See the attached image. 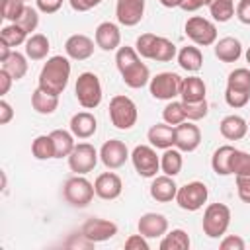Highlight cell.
<instances>
[{
    "mask_svg": "<svg viewBox=\"0 0 250 250\" xmlns=\"http://www.w3.org/2000/svg\"><path fill=\"white\" fill-rule=\"evenodd\" d=\"M68 78H70V61H68V57L53 55L43 64V68L39 72V84L37 86L55 94V96H61L64 92V88L68 86Z\"/></svg>",
    "mask_w": 250,
    "mask_h": 250,
    "instance_id": "1",
    "label": "cell"
},
{
    "mask_svg": "<svg viewBox=\"0 0 250 250\" xmlns=\"http://www.w3.org/2000/svg\"><path fill=\"white\" fill-rule=\"evenodd\" d=\"M230 225V209L225 203H209L203 211L201 229L209 238H223Z\"/></svg>",
    "mask_w": 250,
    "mask_h": 250,
    "instance_id": "2",
    "label": "cell"
},
{
    "mask_svg": "<svg viewBox=\"0 0 250 250\" xmlns=\"http://www.w3.org/2000/svg\"><path fill=\"white\" fill-rule=\"evenodd\" d=\"M74 94H76L78 104L84 109L98 107L102 104V98H104V90H102V82H100L98 74H94V72L78 74L76 84H74Z\"/></svg>",
    "mask_w": 250,
    "mask_h": 250,
    "instance_id": "3",
    "label": "cell"
},
{
    "mask_svg": "<svg viewBox=\"0 0 250 250\" xmlns=\"http://www.w3.org/2000/svg\"><path fill=\"white\" fill-rule=\"evenodd\" d=\"M94 195H96L94 184L88 178H84L82 174H74L62 186V197L66 199V203H70L72 207H78V209L88 207L92 203Z\"/></svg>",
    "mask_w": 250,
    "mask_h": 250,
    "instance_id": "4",
    "label": "cell"
},
{
    "mask_svg": "<svg viewBox=\"0 0 250 250\" xmlns=\"http://www.w3.org/2000/svg\"><path fill=\"white\" fill-rule=\"evenodd\" d=\"M109 119H111V125L115 129H121V131L131 129L139 119V111H137L135 102L123 94L113 96L109 100Z\"/></svg>",
    "mask_w": 250,
    "mask_h": 250,
    "instance_id": "5",
    "label": "cell"
},
{
    "mask_svg": "<svg viewBox=\"0 0 250 250\" xmlns=\"http://www.w3.org/2000/svg\"><path fill=\"white\" fill-rule=\"evenodd\" d=\"M207 197H209V189L203 182H188L184 186L178 188V193H176V203L180 209L184 211H199L205 203H207Z\"/></svg>",
    "mask_w": 250,
    "mask_h": 250,
    "instance_id": "6",
    "label": "cell"
},
{
    "mask_svg": "<svg viewBox=\"0 0 250 250\" xmlns=\"http://www.w3.org/2000/svg\"><path fill=\"white\" fill-rule=\"evenodd\" d=\"M184 29H186V35L189 37V41L197 47H209V45H215V41H217V25L207 18L191 16V18H188Z\"/></svg>",
    "mask_w": 250,
    "mask_h": 250,
    "instance_id": "7",
    "label": "cell"
},
{
    "mask_svg": "<svg viewBox=\"0 0 250 250\" xmlns=\"http://www.w3.org/2000/svg\"><path fill=\"white\" fill-rule=\"evenodd\" d=\"M131 162L141 178H154L160 172V156L152 145H137L131 152Z\"/></svg>",
    "mask_w": 250,
    "mask_h": 250,
    "instance_id": "8",
    "label": "cell"
},
{
    "mask_svg": "<svg viewBox=\"0 0 250 250\" xmlns=\"http://www.w3.org/2000/svg\"><path fill=\"white\" fill-rule=\"evenodd\" d=\"M180 86H182V76L176 72H158L148 82L150 96L154 100H164V102H170L176 96H180Z\"/></svg>",
    "mask_w": 250,
    "mask_h": 250,
    "instance_id": "9",
    "label": "cell"
},
{
    "mask_svg": "<svg viewBox=\"0 0 250 250\" xmlns=\"http://www.w3.org/2000/svg\"><path fill=\"white\" fill-rule=\"evenodd\" d=\"M66 160H68V168L74 174L84 176L96 168V164L100 160V152L90 143H76V146L72 148V152L68 154Z\"/></svg>",
    "mask_w": 250,
    "mask_h": 250,
    "instance_id": "10",
    "label": "cell"
},
{
    "mask_svg": "<svg viewBox=\"0 0 250 250\" xmlns=\"http://www.w3.org/2000/svg\"><path fill=\"white\" fill-rule=\"evenodd\" d=\"M127 158H131L129 148H127V145H125L123 141H119V139H109V141H105V143L102 145V148H100V160H102V164H104L105 168H109V170L121 168V166L127 162Z\"/></svg>",
    "mask_w": 250,
    "mask_h": 250,
    "instance_id": "11",
    "label": "cell"
},
{
    "mask_svg": "<svg viewBox=\"0 0 250 250\" xmlns=\"http://www.w3.org/2000/svg\"><path fill=\"white\" fill-rule=\"evenodd\" d=\"M201 145V131L193 121H184L174 127V146L182 152H193Z\"/></svg>",
    "mask_w": 250,
    "mask_h": 250,
    "instance_id": "12",
    "label": "cell"
},
{
    "mask_svg": "<svg viewBox=\"0 0 250 250\" xmlns=\"http://www.w3.org/2000/svg\"><path fill=\"white\" fill-rule=\"evenodd\" d=\"M80 232L84 234V238H88L90 242L98 244V242H105L109 238H113L117 234V225L113 221H107V219H100V217H92L88 219Z\"/></svg>",
    "mask_w": 250,
    "mask_h": 250,
    "instance_id": "13",
    "label": "cell"
},
{
    "mask_svg": "<svg viewBox=\"0 0 250 250\" xmlns=\"http://www.w3.org/2000/svg\"><path fill=\"white\" fill-rule=\"evenodd\" d=\"M143 16H145V0H117L115 18L121 25L133 27L141 23Z\"/></svg>",
    "mask_w": 250,
    "mask_h": 250,
    "instance_id": "14",
    "label": "cell"
},
{
    "mask_svg": "<svg viewBox=\"0 0 250 250\" xmlns=\"http://www.w3.org/2000/svg\"><path fill=\"white\" fill-rule=\"evenodd\" d=\"M94 41H96V47H100L105 53L117 51L121 47V31H119L117 23H113V21H102L96 27Z\"/></svg>",
    "mask_w": 250,
    "mask_h": 250,
    "instance_id": "15",
    "label": "cell"
},
{
    "mask_svg": "<svg viewBox=\"0 0 250 250\" xmlns=\"http://www.w3.org/2000/svg\"><path fill=\"white\" fill-rule=\"evenodd\" d=\"M94 45L96 41L90 39L84 33H74L64 41V53L72 61H86L94 55Z\"/></svg>",
    "mask_w": 250,
    "mask_h": 250,
    "instance_id": "16",
    "label": "cell"
},
{
    "mask_svg": "<svg viewBox=\"0 0 250 250\" xmlns=\"http://www.w3.org/2000/svg\"><path fill=\"white\" fill-rule=\"evenodd\" d=\"M139 232L145 238H162L168 232V219L162 213H145L137 223Z\"/></svg>",
    "mask_w": 250,
    "mask_h": 250,
    "instance_id": "17",
    "label": "cell"
},
{
    "mask_svg": "<svg viewBox=\"0 0 250 250\" xmlns=\"http://www.w3.org/2000/svg\"><path fill=\"white\" fill-rule=\"evenodd\" d=\"M94 189H96V195L100 199H105V201H111V199H117L123 191V182L121 178L115 174V172H104L96 178L94 182Z\"/></svg>",
    "mask_w": 250,
    "mask_h": 250,
    "instance_id": "18",
    "label": "cell"
},
{
    "mask_svg": "<svg viewBox=\"0 0 250 250\" xmlns=\"http://www.w3.org/2000/svg\"><path fill=\"white\" fill-rule=\"evenodd\" d=\"M178 188H180V186L174 182L172 176L162 174V176H154V178H152L148 191H150V197H152L154 201H158V203H168V201L176 199Z\"/></svg>",
    "mask_w": 250,
    "mask_h": 250,
    "instance_id": "19",
    "label": "cell"
},
{
    "mask_svg": "<svg viewBox=\"0 0 250 250\" xmlns=\"http://www.w3.org/2000/svg\"><path fill=\"white\" fill-rule=\"evenodd\" d=\"M119 74H121L125 86H129L133 90H139V88H143V86H146L150 82V70H148V66L141 59L131 62L129 66L121 68Z\"/></svg>",
    "mask_w": 250,
    "mask_h": 250,
    "instance_id": "20",
    "label": "cell"
},
{
    "mask_svg": "<svg viewBox=\"0 0 250 250\" xmlns=\"http://www.w3.org/2000/svg\"><path fill=\"white\" fill-rule=\"evenodd\" d=\"M68 127H70V133L76 139H90L98 131V119L90 111H78L70 117Z\"/></svg>",
    "mask_w": 250,
    "mask_h": 250,
    "instance_id": "21",
    "label": "cell"
},
{
    "mask_svg": "<svg viewBox=\"0 0 250 250\" xmlns=\"http://www.w3.org/2000/svg\"><path fill=\"white\" fill-rule=\"evenodd\" d=\"M219 131L221 135L227 139V141H240L246 137L248 133V121L242 117V115H236V113H230V115H225L219 123Z\"/></svg>",
    "mask_w": 250,
    "mask_h": 250,
    "instance_id": "22",
    "label": "cell"
},
{
    "mask_svg": "<svg viewBox=\"0 0 250 250\" xmlns=\"http://www.w3.org/2000/svg\"><path fill=\"white\" fill-rule=\"evenodd\" d=\"M242 55V43L236 37H221L215 41V57L221 62H236Z\"/></svg>",
    "mask_w": 250,
    "mask_h": 250,
    "instance_id": "23",
    "label": "cell"
},
{
    "mask_svg": "<svg viewBox=\"0 0 250 250\" xmlns=\"http://www.w3.org/2000/svg\"><path fill=\"white\" fill-rule=\"evenodd\" d=\"M146 141L154 146V148H170L174 146V125L168 123H156L146 131Z\"/></svg>",
    "mask_w": 250,
    "mask_h": 250,
    "instance_id": "24",
    "label": "cell"
},
{
    "mask_svg": "<svg viewBox=\"0 0 250 250\" xmlns=\"http://www.w3.org/2000/svg\"><path fill=\"white\" fill-rule=\"evenodd\" d=\"M205 94H207V86H205L203 78H199L195 74L182 78V86H180L182 102H201V100H205Z\"/></svg>",
    "mask_w": 250,
    "mask_h": 250,
    "instance_id": "25",
    "label": "cell"
},
{
    "mask_svg": "<svg viewBox=\"0 0 250 250\" xmlns=\"http://www.w3.org/2000/svg\"><path fill=\"white\" fill-rule=\"evenodd\" d=\"M176 59H178L180 68L186 70V72H197L203 66V55H201V51H199L197 45H186V47H182L178 51Z\"/></svg>",
    "mask_w": 250,
    "mask_h": 250,
    "instance_id": "26",
    "label": "cell"
},
{
    "mask_svg": "<svg viewBox=\"0 0 250 250\" xmlns=\"http://www.w3.org/2000/svg\"><path fill=\"white\" fill-rule=\"evenodd\" d=\"M31 107L39 113V115H51L57 111L59 107V96L43 90V88H35L31 94Z\"/></svg>",
    "mask_w": 250,
    "mask_h": 250,
    "instance_id": "27",
    "label": "cell"
},
{
    "mask_svg": "<svg viewBox=\"0 0 250 250\" xmlns=\"http://www.w3.org/2000/svg\"><path fill=\"white\" fill-rule=\"evenodd\" d=\"M51 51V43H49V37L43 35V33H31L25 41V55L27 59L31 61H43L47 59Z\"/></svg>",
    "mask_w": 250,
    "mask_h": 250,
    "instance_id": "28",
    "label": "cell"
},
{
    "mask_svg": "<svg viewBox=\"0 0 250 250\" xmlns=\"http://www.w3.org/2000/svg\"><path fill=\"white\" fill-rule=\"evenodd\" d=\"M176 55H178L176 45H174L170 39L156 35V37H154V41H152V47H150L148 61H156V62H170L172 59H176Z\"/></svg>",
    "mask_w": 250,
    "mask_h": 250,
    "instance_id": "29",
    "label": "cell"
},
{
    "mask_svg": "<svg viewBox=\"0 0 250 250\" xmlns=\"http://www.w3.org/2000/svg\"><path fill=\"white\" fill-rule=\"evenodd\" d=\"M234 146L232 145H223L219 146L213 156H211V168L217 176H230V160L234 154Z\"/></svg>",
    "mask_w": 250,
    "mask_h": 250,
    "instance_id": "30",
    "label": "cell"
},
{
    "mask_svg": "<svg viewBox=\"0 0 250 250\" xmlns=\"http://www.w3.org/2000/svg\"><path fill=\"white\" fill-rule=\"evenodd\" d=\"M49 135H51L53 145H55V158H68V154L76 146V143H74L76 137L70 131H64V129H55Z\"/></svg>",
    "mask_w": 250,
    "mask_h": 250,
    "instance_id": "31",
    "label": "cell"
},
{
    "mask_svg": "<svg viewBox=\"0 0 250 250\" xmlns=\"http://www.w3.org/2000/svg\"><path fill=\"white\" fill-rule=\"evenodd\" d=\"M182 166H184V158H182V150H178L176 146H170L162 152L160 156V170L162 174L166 176H178L182 172Z\"/></svg>",
    "mask_w": 250,
    "mask_h": 250,
    "instance_id": "32",
    "label": "cell"
},
{
    "mask_svg": "<svg viewBox=\"0 0 250 250\" xmlns=\"http://www.w3.org/2000/svg\"><path fill=\"white\" fill-rule=\"evenodd\" d=\"M2 68L14 78V80H21L25 74H27V55L23 53H18V51H12V55L2 62Z\"/></svg>",
    "mask_w": 250,
    "mask_h": 250,
    "instance_id": "33",
    "label": "cell"
},
{
    "mask_svg": "<svg viewBox=\"0 0 250 250\" xmlns=\"http://www.w3.org/2000/svg\"><path fill=\"white\" fill-rule=\"evenodd\" d=\"M191 244L188 232L184 229H172L170 232H166L160 240V250H188Z\"/></svg>",
    "mask_w": 250,
    "mask_h": 250,
    "instance_id": "34",
    "label": "cell"
},
{
    "mask_svg": "<svg viewBox=\"0 0 250 250\" xmlns=\"http://www.w3.org/2000/svg\"><path fill=\"white\" fill-rule=\"evenodd\" d=\"M31 154L37 160H51V158H55V145H53L51 135L35 137L33 143H31Z\"/></svg>",
    "mask_w": 250,
    "mask_h": 250,
    "instance_id": "35",
    "label": "cell"
},
{
    "mask_svg": "<svg viewBox=\"0 0 250 250\" xmlns=\"http://www.w3.org/2000/svg\"><path fill=\"white\" fill-rule=\"evenodd\" d=\"M234 0H211L209 4V14L215 21L225 23L234 16Z\"/></svg>",
    "mask_w": 250,
    "mask_h": 250,
    "instance_id": "36",
    "label": "cell"
},
{
    "mask_svg": "<svg viewBox=\"0 0 250 250\" xmlns=\"http://www.w3.org/2000/svg\"><path fill=\"white\" fill-rule=\"evenodd\" d=\"M0 41H4L6 45H10V47L14 49V47H20V45H25L27 33H25L18 23H8V25H4L2 31H0Z\"/></svg>",
    "mask_w": 250,
    "mask_h": 250,
    "instance_id": "37",
    "label": "cell"
},
{
    "mask_svg": "<svg viewBox=\"0 0 250 250\" xmlns=\"http://www.w3.org/2000/svg\"><path fill=\"white\" fill-rule=\"evenodd\" d=\"M162 119L164 123L168 125H180L186 121V109H184V102H176V100H170L164 109H162Z\"/></svg>",
    "mask_w": 250,
    "mask_h": 250,
    "instance_id": "38",
    "label": "cell"
},
{
    "mask_svg": "<svg viewBox=\"0 0 250 250\" xmlns=\"http://www.w3.org/2000/svg\"><path fill=\"white\" fill-rule=\"evenodd\" d=\"M227 88L250 92V70L248 68H234L227 76Z\"/></svg>",
    "mask_w": 250,
    "mask_h": 250,
    "instance_id": "39",
    "label": "cell"
},
{
    "mask_svg": "<svg viewBox=\"0 0 250 250\" xmlns=\"http://www.w3.org/2000/svg\"><path fill=\"white\" fill-rule=\"evenodd\" d=\"M16 23H18L27 35H31V31H35L37 25H39V10L33 8V6H27V4H25L23 12H21V16L18 18Z\"/></svg>",
    "mask_w": 250,
    "mask_h": 250,
    "instance_id": "40",
    "label": "cell"
},
{
    "mask_svg": "<svg viewBox=\"0 0 250 250\" xmlns=\"http://www.w3.org/2000/svg\"><path fill=\"white\" fill-rule=\"evenodd\" d=\"M230 174L234 176H250V152L234 150L230 160Z\"/></svg>",
    "mask_w": 250,
    "mask_h": 250,
    "instance_id": "41",
    "label": "cell"
},
{
    "mask_svg": "<svg viewBox=\"0 0 250 250\" xmlns=\"http://www.w3.org/2000/svg\"><path fill=\"white\" fill-rule=\"evenodd\" d=\"M184 109H186V119L188 121H199V119L207 117L209 104H207V100H201V102H184Z\"/></svg>",
    "mask_w": 250,
    "mask_h": 250,
    "instance_id": "42",
    "label": "cell"
},
{
    "mask_svg": "<svg viewBox=\"0 0 250 250\" xmlns=\"http://www.w3.org/2000/svg\"><path fill=\"white\" fill-rule=\"evenodd\" d=\"M0 4H2V18L12 21V23L18 21V18L21 16V12L25 8L23 0H2Z\"/></svg>",
    "mask_w": 250,
    "mask_h": 250,
    "instance_id": "43",
    "label": "cell"
},
{
    "mask_svg": "<svg viewBox=\"0 0 250 250\" xmlns=\"http://www.w3.org/2000/svg\"><path fill=\"white\" fill-rule=\"evenodd\" d=\"M141 57H139V53H137V49L135 47H119L117 51H115V64H117V70H121V68H125V66H129L131 62H135V61H139Z\"/></svg>",
    "mask_w": 250,
    "mask_h": 250,
    "instance_id": "44",
    "label": "cell"
},
{
    "mask_svg": "<svg viewBox=\"0 0 250 250\" xmlns=\"http://www.w3.org/2000/svg\"><path fill=\"white\" fill-rule=\"evenodd\" d=\"M225 102L229 107H244L248 102H250V92H244V90H232V88H227L225 90Z\"/></svg>",
    "mask_w": 250,
    "mask_h": 250,
    "instance_id": "45",
    "label": "cell"
},
{
    "mask_svg": "<svg viewBox=\"0 0 250 250\" xmlns=\"http://www.w3.org/2000/svg\"><path fill=\"white\" fill-rule=\"evenodd\" d=\"M154 37H156L154 33H143V35L137 37V41H135V49H137V53H139L141 59H148Z\"/></svg>",
    "mask_w": 250,
    "mask_h": 250,
    "instance_id": "46",
    "label": "cell"
},
{
    "mask_svg": "<svg viewBox=\"0 0 250 250\" xmlns=\"http://www.w3.org/2000/svg\"><path fill=\"white\" fill-rule=\"evenodd\" d=\"M219 248L221 250H244L246 248V242L238 234H225L223 240L219 242Z\"/></svg>",
    "mask_w": 250,
    "mask_h": 250,
    "instance_id": "47",
    "label": "cell"
},
{
    "mask_svg": "<svg viewBox=\"0 0 250 250\" xmlns=\"http://www.w3.org/2000/svg\"><path fill=\"white\" fill-rule=\"evenodd\" d=\"M125 250H148V238H145L141 232L139 234H131L127 240H125Z\"/></svg>",
    "mask_w": 250,
    "mask_h": 250,
    "instance_id": "48",
    "label": "cell"
},
{
    "mask_svg": "<svg viewBox=\"0 0 250 250\" xmlns=\"http://www.w3.org/2000/svg\"><path fill=\"white\" fill-rule=\"evenodd\" d=\"M236 178V193L244 203H250V176H234Z\"/></svg>",
    "mask_w": 250,
    "mask_h": 250,
    "instance_id": "49",
    "label": "cell"
},
{
    "mask_svg": "<svg viewBox=\"0 0 250 250\" xmlns=\"http://www.w3.org/2000/svg\"><path fill=\"white\" fill-rule=\"evenodd\" d=\"M234 14H236L240 23L250 25V0H238V4L234 8Z\"/></svg>",
    "mask_w": 250,
    "mask_h": 250,
    "instance_id": "50",
    "label": "cell"
},
{
    "mask_svg": "<svg viewBox=\"0 0 250 250\" xmlns=\"http://www.w3.org/2000/svg\"><path fill=\"white\" fill-rule=\"evenodd\" d=\"M37 10L43 14H55L62 6V0H35Z\"/></svg>",
    "mask_w": 250,
    "mask_h": 250,
    "instance_id": "51",
    "label": "cell"
},
{
    "mask_svg": "<svg viewBox=\"0 0 250 250\" xmlns=\"http://www.w3.org/2000/svg\"><path fill=\"white\" fill-rule=\"evenodd\" d=\"M100 2H102V0H68L70 8H72L74 12H90V10H94L96 6H100Z\"/></svg>",
    "mask_w": 250,
    "mask_h": 250,
    "instance_id": "52",
    "label": "cell"
},
{
    "mask_svg": "<svg viewBox=\"0 0 250 250\" xmlns=\"http://www.w3.org/2000/svg\"><path fill=\"white\" fill-rule=\"evenodd\" d=\"M12 119H14V109H12V105L2 98V100H0V125H8Z\"/></svg>",
    "mask_w": 250,
    "mask_h": 250,
    "instance_id": "53",
    "label": "cell"
},
{
    "mask_svg": "<svg viewBox=\"0 0 250 250\" xmlns=\"http://www.w3.org/2000/svg\"><path fill=\"white\" fill-rule=\"evenodd\" d=\"M209 4H211V0H184L180 8L184 12H195V10H199L203 6H209Z\"/></svg>",
    "mask_w": 250,
    "mask_h": 250,
    "instance_id": "54",
    "label": "cell"
},
{
    "mask_svg": "<svg viewBox=\"0 0 250 250\" xmlns=\"http://www.w3.org/2000/svg\"><path fill=\"white\" fill-rule=\"evenodd\" d=\"M12 82H14V78H12L4 68H0V96H6V94L10 92Z\"/></svg>",
    "mask_w": 250,
    "mask_h": 250,
    "instance_id": "55",
    "label": "cell"
},
{
    "mask_svg": "<svg viewBox=\"0 0 250 250\" xmlns=\"http://www.w3.org/2000/svg\"><path fill=\"white\" fill-rule=\"evenodd\" d=\"M10 55H12V47H10V45H6L4 41H0V62H4Z\"/></svg>",
    "mask_w": 250,
    "mask_h": 250,
    "instance_id": "56",
    "label": "cell"
},
{
    "mask_svg": "<svg viewBox=\"0 0 250 250\" xmlns=\"http://www.w3.org/2000/svg\"><path fill=\"white\" fill-rule=\"evenodd\" d=\"M158 2H160L164 8H180L184 0H158Z\"/></svg>",
    "mask_w": 250,
    "mask_h": 250,
    "instance_id": "57",
    "label": "cell"
},
{
    "mask_svg": "<svg viewBox=\"0 0 250 250\" xmlns=\"http://www.w3.org/2000/svg\"><path fill=\"white\" fill-rule=\"evenodd\" d=\"M0 176H2V191L6 193V188H8V178H6V172H0Z\"/></svg>",
    "mask_w": 250,
    "mask_h": 250,
    "instance_id": "58",
    "label": "cell"
},
{
    "mask_svg": "<svg viewBox=\"0 0 250 250\" xmlns=\"http://www.w3.org/2000/svg\"><path fill=\"white\" fill-rule=\"evenodd\" d=\"M246 62H248V64H250V47H248V49H246Z\"/></svg>",
    "mask_w": 250,
    "mask_h": 250,
    "instance_id": "59",
    "label": "cell"
},
{
    "mask_svg": "<svg viewBox=\"0 0 250 250\" xmlns=\"http://www.w3.org/2000/svg\"><path fill=\"white\" fill-rule=\"evenodd\" d=\"M248 129H250V121H248Z\"/></svg>",
    "mask_w": 250,
    "mask_h": 250,
    "instance_id": "60",
    "label": "cell"
},
{
    "mask_svg": "<svg viewBox=\"0 0 250 250\" xmlns=\"http://www.w3.org/2000/svg\"><path fill=\"white\" fill-rule=\"evenodd\" d=\"M23 2H27V0H23Z\"/></svg>",
    "mask_w": 250,
    "mask_h": 250,
    "instance_id": "61",
    "label": "cell"
}]
</instances>
